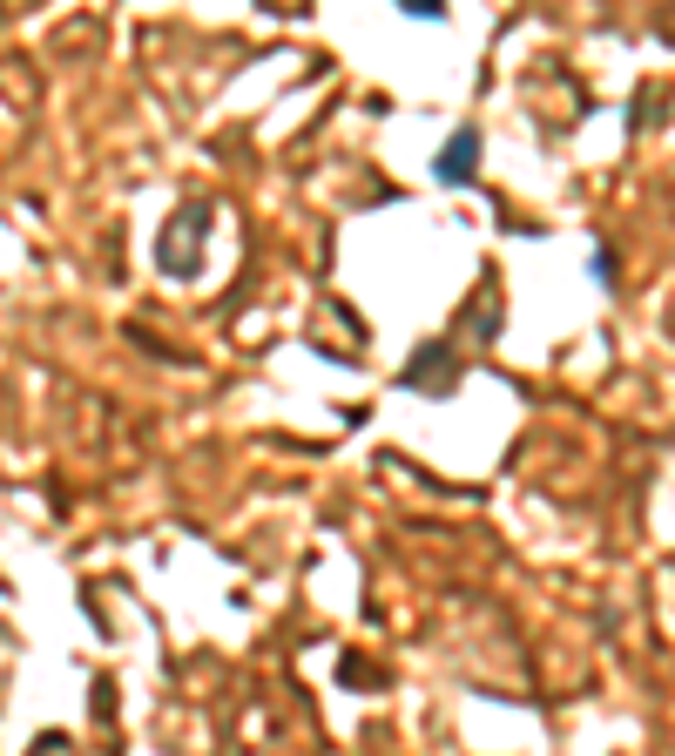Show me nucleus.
<instances>
[{
	"label": "nucleus",
	"mask_w": 675,
	"mask_h": 756,
	"mask_svg": "<svg viewBox=\"0 0 675 756\" xmlns=\"http://www.w3.org/2000/svg\"><path fill=\"white\" fill-rule=\"evenodd\" d=\"M399 8H412V14H426V21H440V14H446V0H399Z\"/></svg>",
	"instance_id": "obj_2"
},
{
	"label": "nucleus",
	"mask_w": 675,
	"mask_h": 756,
	"mask_svg": "<svg viewBox=\"0 0 675 756\" xmlns=\"http://www.w3.org/2000/svg\"><path fill=\"white\" fill-rule=\"evenodd\" d=\"M473 155H480V136H473V129H466V136H453V142H446V155H440V176H446V183L473 176Z\"/></svg>",
	"instance_id": "obj_1"
}]
</instances>
